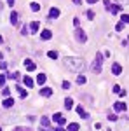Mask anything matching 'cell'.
<instances>
[{
  "label": "cell",
  "instance_id": "obj_5",
  "mask_svg": "<svg viewBox=\"0 0 129 131\" xmlns=\"http://www.w3.org/2000/svg\"><path fill=\"white\" fill-rule=\"evenodd\" d=\"M113 108H115L117 112H124L126 108H127V107H126V103H122V101H117V103L113 105Z\"/></svg>",
  "mask_w": 129,
  "mask_h": 131
},
{
  "label": "cell",
  "instance_id": "obj_24",
  "mask_svg": "<svg viewBox=\"0 0 129 131\" xmlns=\"http://www.w3.org/2000/svg\"><path fill=\"white\" fill-rule=\"evenodd\" d=\"M9 77H10V79H14V81H18V79L21 77V73H18V72H14V73H9Z\"/></svg>",
  "mask_w": 129,
  "mask_h": 131
},
{
  "label": "cell",
  "instance_id": "obj_8",
  "mask_svg": "<svg viewBox=\"0 0 129 131\" xmlns=\"http://www.w3.org/2000/svg\"><path fill=\"white\" fill-rule=\"evenodd\" d=\"M58 16H60V9H56V7H52V9L49 10V18H51V19H56Z\"/></svg>",
  "mask_w": 129,
  "mask_h": 131
},
{
  "label": "cell",
  "instance_id": "obj_1",
  "mask_svg": "<svg viewBox=\"0 0 129 131\" xmlns=\"http://www.w3.org/2000/svg\"><path fill=\"white\" fill-rule=\"evenodd\" d=\"M63 67H65L66 70H72V72H82L86 68V63H84V60H80V58L68 56V58L63 60Z\"/></svg>",
  "mask_w": 129,
  "mask_h": 131
},
{
  "label": "cell",
  "instance_id": "obj_22",
  "mask_svg": "<svg viewBox=\"0 0 129 131\" xmlns=\"http://www.w3.org/2000/svg\"><path fill=\"white\" fill-rule=\"evenodd\" d=\"M2 94H4L5 98H9V94H10V89H9V88H2Z\"/></svg>",
  "mask_w": 129,
  "mask_h": 131
},
{
  "label": "cell",
  "instance_id": "obj_3",
  "mask_svg": "<svg viewBox=\"0 0 129 131\" xmlns=\"http://www.w3.org/2000/svg\"><path fill=\"white\" fill-rule=\"evenodd\" d=\"M75 39H77L79 42H86V40H87V35H86V31H84V30L77 28V30H75Z\"/></svg>",
  "mask_w": 129,
  "mask_h": 131
},
{
  "label": "cell",
  "instance_id": "obj_7",
  "mask_svg": "<svg viewBox=\"0 0 129 131\" xmlns=\"http://www.w3.org/2000/svg\"><path fill=\"white\" fill-rule=\"evenodd\" d=\"M112 72H113V75H120V72H122V67H120L119 63H113V65H112Z\"/></svg>",
  "mask_w": 129,
  "mask_h": 131
},
{
  "label": "cell",
  "instance_id": "obj_37",
  "mask_svg": "<svg viewBox=\"0 0 129 131\" xmlns=\"http://www.w3.org/2000/svg\"><path fill=\"white\" fill-rule=\"evenodd\" d=\"M73 4H77V5H80V4H82V0H73Z\"/></svg>",
  "mask_w": 129,
  "mask_h": 131
},
{
  "label": "cell",
  "instance_id": "obj_19",
  "mask_svg": "<svg viewBox=\"0 0 129 131\" xmlns=\"http://www.w3.org/2000/svg\"><path fill=\"white\" fill-rule=\"evenodd\" d=\"M23 81H25V86H26V88H31V86H33V79H31V77H25Z\"/></svg>",
  "mask_w": 129,
  "mask_h": 131
},
{
  "label": "cell",
  "instance_id": "obj_2",
  "mask_svg": "<svg viewBox=\"0 0 129 131\" xmlns=\"http://www.w3.org/2000/svg\"><path fill=\"white\" fill-rule=\"evenodd\" d=\"M101 68H103V54H96V61H94V67H92V70L96 72V73H99L101 72Z\"/></svg>",
  "mask_w": 129,
  "mask_h": 131
},
{
  "label": "cell",
  "instance_id": "obj_33",
  "mask_svg": "<svg viewBox=\"0 0 129 131\" xmlns=\"http://www.w3.org/2000/svg\"><path fill=\"white\" fill-rule=\"evenodd\" d=\"M120 91V86H117V84H115V86H113V93H119Z\"/></svg>",
  "mask_w": 129,
  "mask_h": 131
},
{
  "label": "cell",
  "instance_id": "obj_20",
  "mask_svg": "<svg viewBox=\"0 0 129 131\" xmlns=\"http://www.w3.org/2000/svg\"><path fill=\"white\" fill-rule=\"evenodd\" d=\"M45 79H47V75H44V73H40L39 77H37V82H39L40 86H42V84H44V82H45Z\"/></svg>",
  "mask_w": 129,
  "mask_h": 131
},
{
  "label": "cell",
  "instance_id": "obj_28",
  "mask_svg": "<svg viewBox=\"0 0 129 131\" xmlns=\"http://www.w3.org/2000/svg\"><path fill=\"white\" fill-rule=\"evenodd\" d=\"M115 30H117V31L124 30V23H117V26H115Z\"/></svg>",
  "mask_w": 129,
  "mask_h": 131
},
{
  "label": "cell",
  "instance_id": "obj_21",
  "mask_svg": "<svg viewBox=\"0 0 129 131\" xmlns=\"http://www.w3.org/2000/svg\"><path fill=\"white\" fill-rule=\"evenodd\" d=\"M47 56H49L51 60H58V52H56V51H49Z\"/></svg>",
  "mask_w": 129,
  "mask_h": 131
},
{
  "label": "cell",
  "instance_id": "obj_38",
  "mask_svg": "<svg viewBox=\"0 0 129 131\" xmlns=\"http://www.w3.org/2000/svg\"><path fill=\"white\" fill-rule=\"evenodd\" d=\"M96 2H99V0H87V4H96Z\"/></svg>",
  "mask_w": 129,
  "mask_h": 131
},
{
  "label": "cell",
  "instance_id": "obj_6",
  "mask_svg": "<svg viewBox=\"0 0 129 131\" xmlns=\"http://www.w3.org/2000/svg\"><path fill=\"white\" fill-rule=\"evenodd\" d=\"M25 67H26V70H28V72H31V70L37 68V65H35L33 61H30V60H25Z\"/></svg>",
  "mask_w": 129,
  "mask_h": 131
},
{
  "label": "cell",
  "instance_id": "obj_12",
  "mask_svg": "<svg viewBox=\"0 0 129 131\" xmlns=\"http://www.w3.org/2000/svg\"><path fill=\"white\" fill-rule=\"evenodd\" d=\"M39 28H40V23H39V21H33V23L30 25L31 33H37V31H39Z\"/></svg>",
  "mask_w": 129,
  "mask_h": 131
},
{
  "label": "cell",
  "instance_id": "obj_29",
  "mask_svg": "<svg viewBox=\"0 0 129 131\" xmlns=\"http://www.w3.org/2000/svg\"><path fill=\"white\" fill-rule=\"evenodd\" d=\"M63 89H70V82H68V81L63 82Z\"/></svg>",
  "mask_w": 129,
  "mask_h": 131
},
{
  "label": "cell",
  "instance_id": "obj_30",
  "mask_svg": "<svg viewBox=\"0 0 129 131\" xmlns=\"http://www.w3.org/2000/svg\"><path fill=\"white\" fill-rule=\"evenodd\" d=\"M87 18H89V19L94 18V12H92V10H87Z\"/></svg>",
  "mask_w": 129,
  "mask_h": 131
},
{
  "label": "cell",
  "instance_id": "obj_4",
  "mask_svg": "<svg viewBox=\"0 0 129 131\" xmlns=\"http://www.w3.org/2000/svg\"><path fill=\"white\" fill-rule=\"evenodd\" d=\"M52 121L56 122V124H58V126H63V124H65V122H66V119H65V117H63V115H61V114H58V112H56V114H54V115H52Z\"/></svg>",
  "mask_w": 129,
  "mask_h": 131
},
{
  "label": "cell",
  "instance_id": "obj_40",
  "mask_svg": "<svg viewBox=\"0 0 129 131\" xmlns=\"http://www.w3.org/2000/svg\"><path fill=\"white\" fill-rule=\"evenodd\" d=\"M0 42H4V39H2V35H0Z\"/></svg>",
  "mask_w": 129,
  "mask_h": 131
},
{
  "label": "cell",
  "instance_id": "obj_18",
  "mask_svg": "<svg viewBox=\"0 0 129 131\" xmlns=\"http://www.w3.org/2000/svg\"><path fill=\"white\" fill-rule=\"evenodd\" d=\"M68 131H79V124H77V122H70L68 124Z\"/></svg>",
  "mask_w": 129,
  "mask_h": 131
},
{
  "label": "cell",
  "instance_id": "obj_36",
  "mask_svg": "<svg viewBox=\"0 0 129 131\" xmlns=\"http://www.w3.org/2000/svg\"><path fill=\"white\" fill-rule=\"evenodd\" d=\"M7 5H10V7H12V5H14V0H7Z\"/></svg>",
  "mask_w": 129,
  "mask_h": 131
},
{
  "label": "cell",
  "instance_id": "obj_23",
  "mask_svg": "<svg viewBox=\"0 0 129 131\" xmlns=\"http://www.w3.org/2000/svg\"><path fill=\"white\" fill-rule=\"evenodd\" d=\"M120 23H124V25L129 23V16H127V14H122V16H120Z\"/></svg>",
  "mask_w": 129,
  "mask_h": 131
},
{
  "label": "cell",
  "instance_id": "obj_16",
  "mask_svg": "<svg viewBox=\"0 0 129 131\" xmlns=\"http://www.w3.org/2000/svg\"><path fill=\"white\" fill-rule=\"evenodd\" d=\"M72 107H73V100H72V98H66V100H65V108H66V110H72Z\"/></svg>",
  "mask_w": 129,
  "mask_h": 131
},
{
  "label": "cell",
  "instance_id": "obj_35",
  "mask_svg": "<svg viewBox=\"0 0 129 131\" xmlns=\"http://www.w3.org/2000/svg\"><path fill=\"white\" fill-rule=\"evenodd\" d=\"M14 131H30V129H28V128H16Z\"/></svg>",
  "mask_w": 129,
  "mask_h": 131
},
{
  "label": "cell",
  "instance_id": "obj_11",
  "mask_svg": "<svg viewBox=\"0 0 129 131\" xmlns=\"http://www.w3.org/2000/svg\"><path fill=\"white\" fill-rule=\"evenodd\" d=\"M40 37H42V40H49L51 37H52V33H51V30H44L40 33Z\"/></svg>",
  "mask_w": 129,
  "mask_h": 131
},
{
  "label": "cell",
  "instance_id": "obj_14",
  "mask_svg": "<svg viewBox=\"0 0 129 131\" xmlns=\"http://www.w3.org/2000/svg\"><path fill=\"white\" fill-rule=\"evenodd\" d=\"M18 18H19V16H18V12H16V10H12V12H10V23H12V25H18Z\"/></svg>",
  "mask_w": 129,
  "mask_h": 131
},
{
  "label": "cell",
  "instance_id": "obj_26",
  "mask_svg": "<svg viewBox=\"0 0 129 131\" xmlns=\"http://www.w3.org/2000/svg\"><path fill=\"white\" fill-rule=\"evenodd\" d=\"M77 84H86V77L84 75H79L77 77Z\"/></svg>",
  "mask_w": 129,
  "mask_h": 131
},
{
  "label": "cell",
  "instance_id": "obj_42",
  "mask_svg": "<svg viewBox=\"0 0 129 131\" xmlns=\"http://www.w3.org/2000/svg\"><path fill=\"white\" fill-rule=\"evenodd\" d=\"M0 131H2V128H0Z\"/></svg>",
  "mask_w": 129,
  "mask_h": 131
},
{
  "label": "cell",
  "instance_id": "obj_13",
  "mask_svg": "<svg viewBox=\"0 0 129 131\" xmlns=\"http://www.w3.org/2000/svg\"><path fill=\"white\" fill-rule=\"evenodd\" d=\"M2 105H4L5 108H10V107L14 105V100H12V98H5V100L2 101Z\"/></svg>",
  "mask_w": 129,
  "mask_h": 131
},
{
  "label": "cell",
  "instance_id": "obj_34",
  "mask_svg": "<svg viewBox=\"0 0 129 131\" xmlns=\"http://www.w3.org/2000/svg\"><path fill=\"white\" fill-rule=\"evenodd\" d=\"M0 68H2V70H5V68H7V63H4V61H2V63H0Z\"/></svg>",
  "mask_w": 129,
  "mask_h": 131
},
{
  "label": "cell",
  "instance_id": "obj_9",
  "mask_svg": "<svg viewBox=\"0 0 129 131\" xmlns=\"http://www.w3.org/2000/svg\"><path fill=\"white\" fill-rule=\"evenodd\" d=\"M77 114H79L80 117H84V119H87V117H89V114H87V112L84 110V107H80V105L77 107Z\"/></svg>",
  "mask_w": 129,
  "mask_h": 131
},
{
  "label": "cell",
  "instance_id": "obj_17",
  "mask_svg": "<svg viewBox=\"0 0 129 131\" xmlns=\"http://www.w3.org/2000/svg\"><path fill=\"white\" fill-rule=\"evenodd\" d=\"M16 89H18V93H19L21 98H26V94H28V93H26V89H23L21 86H16Z\"/></svg>",
  "mask_w": 129,
  "mask_h": 131
},
{
  "label": "cell",
  "instance_id": "obj_15",
  "mask_svg": "<svg viewBox=\"0 0 129 131\" xmlns=\"http://www.w3.org/2000/svg\"><path fill=\"white\" fill-rule=\"evenodd\" d=\"M120 10H122V5H119V4H115V5L110 7V12H113V14H117V12H120Z\"/></svg>",
  "mask_w": 129,
  "mask_h": 131
},
{
  "label": "cell",
  "instance_id": "obj_41",
  "mask_svg": "<svg viewBox=\"0 0 129 131\" xmlns=\"http://www.w3.org/2000/svg\"><path fill=\"white\" fill-rule=\"evenodd\" d=\"M0 10H2V2H0Z\"/></svg>",
  "mask_w": 129,
  "mask_h": 131
},
{
  "label": "cell",
  "instance_id": "obj_25",
  "mask_svg": "<svg viewBox=\"0 0 129 131\" xmlns=\"http://www.w3.org/2000/svg\"><path fill=\"white\" fill-rule=\"evenodd\" d=\"M30 5H31V10H33V12H37V10L40 9V5L37 4V2H33V4H30Z\"/></svg>",
  "mask_w": 129,
  "mask_h": 131
},
{
  "label": "cell",
  "instance_id": "obj_10",
  "mask_svg": "<svg viewBox=\"0 0 129 131\" xmlns=\"http://www.w3.org/2000/svg\"><path fill=\"white\" fill-rule=\"evenodd\" d=\"M40 94L45 96V98H49L51 94H52V89H51V88H42V89H40Z\"/></svg>",
  "mask_w": 129,
  "mask_h": 131
},
{
  "label": "cell",
  "instance_id": "obj_31",
  "mask_svg": "<svg viewBox=\"0 0 129 131\" xmlns=\"http://www.w3.org/2000/svg\"><path fill=\"white\" fill-rule=\"evenodd\" d=\"M108 121H117V115H113V114L108 115Z\"/></svg>",
  "mask_w": 129,
  "mask_h": 131
},
{
  "label": "cell",
  "instance_id": "obj_32",
  "mask_svg": "<svg viewBox=\"0 0 129 131\" xmlns=\"http://www.w3.org/2000/svg\"><path fill=\"white\" fill-rule=\"evenodd\" d=\"M73 25H75V26L79 28V25H80V19H77V18H75V19H73Z\"/></svg>",
  "mask_w": 129,
  "mask_h": 131
},
{
  "label": "cell",
  "instance_id": "obj_27",
  "mask_svg": "<svg viewBox=\"0 0 129 131\" xmlns=\"http://www.w3.org/2000/svg\"><path fill=\"white\" fill-rule=\"evenodd\" d=\"M5 86V75H0V88Z\"/></svg>",
  "mask_w": 129,
  "mask_h": 131
},
{
  "label": "cell",
  "instance_id": "obj_39",
  "mask_svg": "<svg viewBox=\"0 0 129 131\" xmlns=\"http://www.w3.org/2000/svg\"><path fill=\"white\" fill-rule=\"evenodd\" d=\"M56 131H65V129H63L61 126H58V128H56Z\"/></svg>",
  "mask_w": 129,
  "mask_h": 131
}]
</instances>
